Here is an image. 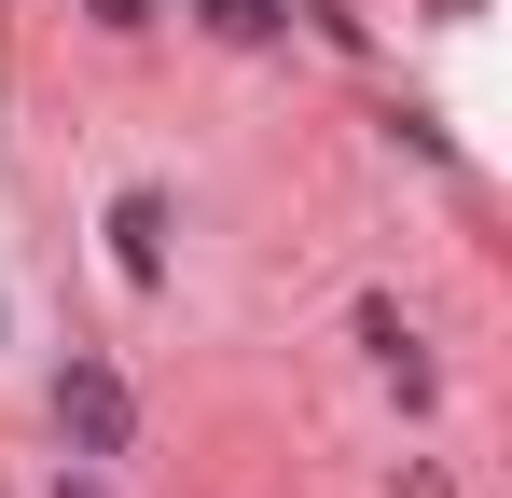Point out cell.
<instances>
[{
	"mask_svg": "<svg viewBox=\"0 0 512 498\" xmlns=\"http://www.w3.org/2000/svg\"><path fill=\"white\" fill-rule=\"evenodd\" d=\"M111 236H125V277H153V249H167V208H153V194H125V208H111Z\"/></svg>",
	"mask_w": 512,
	"mask_h": 498,
	"instance_id": "cell-2",
	"label": "cell"
},
{
	"mask_svg": "<svg viewBox=\"0 0 512 498\" xmlns=\"http://www.w3.org/2000/svg\"><path fill=\"white\" fill-rule=\"evenodd\" d=\"M56 415H70V443H84V457H125V374H70V388H56Z\"/></svg>",
	"mask_w": 512,
	"mask_h": 498,
	"instance_id": "cell-1",
	"label": "cell"
}]
</instances>
